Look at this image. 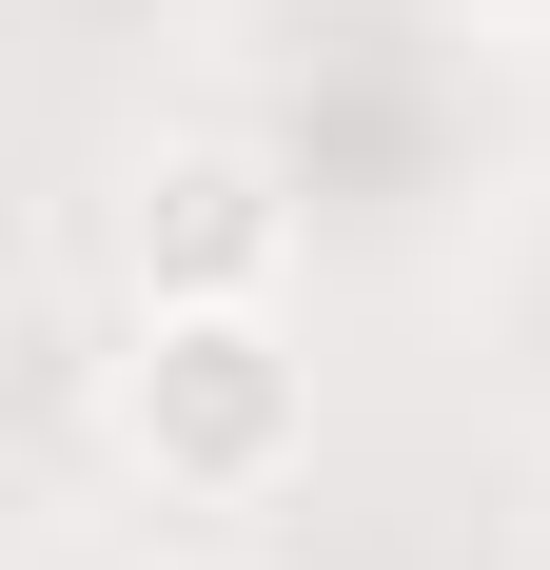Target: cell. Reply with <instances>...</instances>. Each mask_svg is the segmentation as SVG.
<instances>
[{"label": "cell", "instance_id": "6da1fadb", "mask_svg": "<svg viewBox=\"0 0 550 570\" xmlns=\"http://www.w3.org/2000/svg\"><path fill=\"white\" fill-rule=\"evenodd\" d=\"M118 453L158 472V492H275V472L315 453V354L275 335V295L138 315V354H118Z\"/></svg>", "mask_w": 550, "mask_h": 570}, {"label": "cell", "instance_id": "7a4b0ae2", "mask_svg": "<svg viewBox=\"0 0 550 570\" xmlns=\"http://www.w3.org/2000/svg\"><path fill=\"white\" fill-rule=\"evenodd\" d=\"M275 256H295V197L236 138H158V158L118 177V276H138V315H236V295H275Z\"/></svg>", "mask_w": 550, "mask_h": 570}]
</instances>
